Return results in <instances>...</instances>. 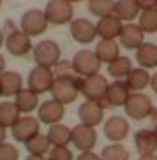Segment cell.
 I'll return each mask as SVG.
<instances>
[{"mask_svg":"<svg viewBox=\"0 0 157 160\" xmlns=\"http://www.w3.org/2000/svg\"><path fill=\"white\" fill-rule=\"evenodd\" d=\"M122 27H124V23H122L115 14L113 16H106V18H101L99 23L95 25L97 35H99L101 39H106V41H115L117 37H120Z\"/></svg>","mask_w":157,"mask_h":160,"instance_id":"20","label":"cell"},{"mask_svg":"<svg viewBox=\"0 0 157 160\" xmlns=\"http://www.w3.org/2000/svg\"><path fill=\"white\" fill-rule=\"evenodd\" d=\"M71 35L80 44H90L97 37V28L92 21L85 18H78L71 21Z\"/></svg>","mask_w":157,"mask_h":160,"instance_id":"14","label":"cell"},{"mask_svg":"<svg viewBox=\"0 0 157 160\" xmlns=\"http://www.w3.org/2000/svg\"><path fill=\"white\" fill-rule=\"evenodd\" d=\"M37 93L35 92H32L30 88H23L21 92H19L18 95H16V108H18V111L21 114H29L32 113L34 109H37Z\"/></svg>","mask_w":157,"mask_h":160,"instance_id":"22","label":"cell"},{"mask_svg":"<svg viewBox=\"0 0 157 160\" xmlns=\"http://www.w3.org/2000/svg\"><path fill=\"white\" fill-rule=\"evenodd\" d=\"M71 142L76 146L81 153L83 151H92L95 142H97V132H95L94 127L80 123V125H76L71 130Z\"/></svg>","mask_w":157,"mask_h":160,"instance_id":"11","label":"cell"},{"mask_svg":"<svg viewBox=\"0 0 157 160\" xmlns=\"http://www.w3.org/2000/svg\"><path fill=\"white\" fill-rule=\"evenodd\" d=\"M4 69H5V60H4V57L0 55V74L4 72Z\"/></svg>","mask_w":157,"mask_h":160,"instance_id":"41","label":"cell"},{"mask_svg":"<svg viewBox=\"0 0 157 160\" xmlns=\"http://www.w3.org/2000/svg\"><path fill=\"white\" fill-rule=\"evenodd\" d=\"M53 81H55V78H53L51 69L35 65L29 74V88L32 90V92H35L37 95L46 93V92L51 90Z\"/></svg>","mask_w":157,"mask_h":160,"instance_id":"9","label":"cell"},{"mask_svg":"<svg viewBox=\"0 0 157 160\" xmlns=\"http://www.w3.org/2000/svg\"><path fill=\"white\" fill-rule=\"evenodd\" d=\"M95 55L99 58V62L102 63H108L110 65L111 62L115 58H118V44L115 42V41H106V39H101L97 46H95Z\"/></svg>","mask_w":157,"mask_h":160,"instance_id":"23","label":"cell"},{"mask_svg":"<svg viewBox=\"0 0 157 160\" xmlns=\"http://www.w3.org/2000/svg\"><path fill=\"white\" fill-rule=\"evenodd\" d=\"M5 48L13 57H25L32 51V42L30 37L21 30H13L11 33H7L5 37Z\"/></svg>","mask_w":157,"mask_h":160,"instance_id":"12","label":"cell"},{"mask_svg":"<svg viewBox=\"0 0 157 160\" xmlns=\"http://www.w3.org/2000/svg\"><path fill=\"white\" fill-rule=\"evenodd\" d=\"M155 9H157V0H155Z\"/></svg>","mask_w":157,"mask_h":160,"instance_id":"44","label":"cell"},{"mask_svg":"<svg viewBox=\"0 0 157 160\" xmlns=\"http://www.w3.org/2000/svg\"><path fill=\"white\" fill-rule=\"evenodd\" d=\"M120 44L125 48V49H138L145 41V32L139 28V25L134 23H125L122 27V32H120Z\"/></svg>","mask_w":157,"mask_h":160,"instance_id":"17","label":"cell"},{"mask_svg":"<svg viewBox=\"0 0 157 160\" xmlns=\"http://www.w3.org/2000/svg\"><path fill=\"white\" fill-rule=\"evenodd\" d=\"M39 120L34 116H29V114H23V116H19V120L13 125L11 128V134L14 137L18 142H27L32 139L34 136H37L39 134Z\"/></svg>","mask_w":157,"mask_h":160,"instance_id":"10","label":"cell"},{"mask_svg":"<svg viewBox=\"0 0 157 160\" xmlns=\"http://www.w3.org/2000/svg\"><path fill=\"white\" fill-rule=\"evenodd\" d=\"M101 160H129V151L122 144L113 142L104 146V150L101 151Z\"/></svg>","mask_w":157,"mask_h":160,"instance_id":"31","label":"cell"},{"mask_svg":"<svg viewBox=\"0 0 157 160\" xmlns=\"http://www.w3.org/2000/svg\"><path fill=\"white\" fill-rule=\"evenodd\" d=\"M125 113H127L129 118H133L136 122L145 120L154 113L152 100L148 99V95L141 93V92H134L125 102Z\"/></svg>","mask_w":157,"mask_h":160,"instance_id":"3","label":"cell"},{"mask_svg":"<svg viewBox=\"0 0 157 160\" xmlns=\"http://www.w3.org/2000/svg\"><path fill=\"white\" fill-rule=\"evenodd\" d=\"M136 60L141 69H154L157 67V46L152 42H143L136 49Z\"/></svg>","mask_w":157,"mask_h":160,"instance_id":"21","label":"cell"},{"mask_svg":"<svg viewBox=\"0 0 157 160\" xmlns=\"http://www.w3.org/2000/svg\"><path fill=\"white\" fill-rule=\"evenodd\" d=\"M150 86H152V90H154V93L157 95V72L152 76V79H150Z\"/></svg>","mask_w":157,"mask_h":160,"instance_id":"37","label":"cell"},{"mask_svg":"<svg viewBox=\"0 0 157 160\" xmlns=\"http://www.w3.org/2000/svg\"><path fill=\"white\" fill-rule=\"evenodd\" d=\"M62 118H64V104H60L58 100L50 99V100H44L39 106L37 120L41 123H46V125L51 127V125H57Z\"/></svg>","mask_w":157,"mask_h":160,"instance_id":"15","label":"cell"},{"mask_svg":"<svg viewBox=\"0 0 157 160\" xmlns=\"http://www.w3.org/2000/svg\"><path fill=\"white\" fill-rule=\"evenodd\" d=\"M67 2H71V4H74V2H81V0H67Z\"/></svg>","mask_w":157,"mask_h":160,"instance_id":"43","label":"cell"},{"mask_svg":"<svg viewBox=\"0 0 157 160\" xmlns=\"http://www.w3.org/2000/svg\"><path fill=\"white\" fill-rule=\"evenodd\" d=\"M72 5L67 0H48V5L44 9V16H46L50 25H65L72 21Z\"/></svg>","mask_w":157,"mask_h":160,"instance_id":"4","label":"cell"},{"mask_svg":"<svg viewBox=\"0 0 157 160\" xmlns=\"http://www.w3.org/2000/svg\"><path fill=\"white\" fill-rule=\"evenodd\" d=\"M134 144L138 150L139 157L141 155H154L157 151V136L155 130L150 128H141L134 134Z\"/></svg>","mask_w":157,"mask_h":160,"instance_id":"19","label":"cell"},{"mask_svg":"<svg viewBox=\"0 0 157 160\" xmlns=\"http://www.w3.org/2000/svg\"><path fill=\"white\" fill-rule=\"evenodd\" d=\"M155 136H157V128H155Z\"/></svg>","mask_w":157,"mask_h":160,"instance_id":"45","label":"cell"},{"mask_svg":"<svg viewBox=\"0 0 157 160\" xmlns=\"http://www.w3.org/2000/svg\"><path fill=\"white\" fill-rule=\"evenodd\" d=\"M136 4L141 11H148V9H155V0H136Z\"/></svg>","mask_w":157,"mask_h":160,"instance_id":"35","label":"cell"},{"mask_svg":"<svg viewBox=\"0 0 157 160\" xmlns=\"http://www.w3.org/2000/svg\"><path fill=\"white\" fill-rule=\"evenodd\" d=\"M139 28L147 33L157 32V9L141 11V14H139Z\"/></svg>","mask_w":157,"mask_h":160,"instance_id":"32","label":"cell"},{"mask_svg":"<svg viewBox=\"0 0 157 160\" xmlns=\"http://www.w3.org/2000/svg\"><path fill=\"white\" fill-rule=\"evenodd\" d=\"M5 136H7V132H5V128L0 125V144H2V142H5Z\"/></svg>","mask_w":157,"mask_h":160,"instance_id":"38","label":"cell"},{"mask_svg":"<svg viewBox=\"0 0 157 160\" xmlns=\"http://www.w3.org/2000/svg\"><path fill=\"white\" fill-rule=\"evenodd\" d=\"M0 160H19V151L9 142L0 144Z\"/></svg>","mask_w":157,"mask_h":160,"instance_id":"34","label":"cell"},{"mask_svg":"<svg viewBox=\"0 0 157 160\" xmlns=\"http://www.w3.org/2000/svg\"><path fill=\"white\" fill-rule=\"evenodd\" d=\"M88 11L97 18L113 16L115 0H88Z\"/></svg>","mask_w":157,"mask_h":160,"instance_id":"29","label":"cell"},{"mask_svg":"<svg viewBox=\"0 0 157 160\" xmlns=\"http://www.w3.org/2000/svg\"><path fill=\"white\" fill-rule=\"evenodd\" d=\"M27 150H29L30 155H39L44 157V153H50V141H48V136H43V134H37L34 136L29 142H27Z\"/></svg>","mask_w":157,"mask_h":160,"instance_id":"30","label":"cell"},{"mask_svg":"<svg viewBox=\"0 0 157 160\" xmlns=\"http://www.w3.org/2000/svg\"><path fill=\"white\" fill-rule=\"evenodd\" d=\"M129 134V122L124 116H111L104 123V136L111 142L124 141Z\"/></svg>","mask_w":157,"mask_h":160,"instance_id":"16","label":"cell"},{"mask_svg":"<svg viewBox=\"0 0 157 160\" xmlns=\"http://www.w3.org/2000/svg\"><path fill=\"white\" fill-rule=\"evenodd\" d=\"M5 42V37H4V32H2V28H0V48H2V44Z\"/></svg>","mask_w":157,"mask_h":160,"instance_id":"42","label":"cell"},{"mask_svg":"<svg viewBox=\"0 0 157 160\" xmlns=\"http://www.w3.org/2000/svg\"><path fill=\"white\" fill-rule=\"evenodd\" d=\"M21 32H25L29 37L32 35H41L44 33V30L48 28V19L44 16V11H39V9H30L27 11L23 16H21Z\"/></svg>","mask_w":157,"mask_h":160,"instance_id":"8","label":"cell"},{"mask_svg":"<svg viewBox=\"0 0 157 160\" xmlns=\"http://www.w3.org/2000/svg\"><path fill=\"white\" fill-rule=\"evenodd\" d=\"M139 7L136 4V0H117L115 2V11L113 14L122 21H131V19H136L138 18V12H139Z\"/></svg>","mask_w":157,"mask_h":160,"instance_id":"24","label":"cell"},{"mask_svg":"<svg viewBox=\"0 0 157 160\" xmlns=\"http://www.w3.org/2000/svg\"><path fill=\"white\" fill-rule=\"evenodd\" d=\"M72 71L76 72L78 76H83V78H88V76L99 74L101 69V62L95 55V51H90V49H81L74 55L71 62Z\"/></svg>","mask_w":157,"mask_h":160,"instance_id":"2","label":"cell"},{"mask_svg":"<svg viewBox=\"0 0 157 160\" xmlns=\"http://www.w3.org/2000/svg\"><path fill=\"white\" fill-rule=\"evenodd\" d=\"M78 116H80L83 125L88 127H95L102 122L104 118V108L101 106V102L97 100H85L78 109Z\"/></svg>","mask_w":157,"mask_h":160,"instance_id":"13","label":"cell"},{"mask_svg":"<svg viewBox=\"0 0 157 160\" xmlns=\"http://www.w3.org/2000/svg\"><path fill=\"white\" fill-rule=\"evenodd\" d=\"M150 74L147 72V69H133L129 72V76L125 78V83H127L129 90H134V92H141L143 88H147L150 85Z\"/></svg>","mask_w":157,"mask_h":160,"instance_id":"26","label":"cell"},{"mask_svg":"<svg viewBox=\"0 0 157 160\" xmlns=\"http://www.w3.org/2000/svg\"><path fill=\"white\" fill-rule=\"evenodd\" d=\"M46 136L51 146H67L71 142V128H67L62 123H57L50 127Z\"/></svg>","mask_w":157,"mask_h":160,"instance_id":"25","label":"cell"},{"mask_svg":"<svg viewBox=\"0 0 157 160\" xmlns=\"http://www.w3.org/2000/svg\"><path fill=\"white\" fill-rule=\"evenodd\" d=\"M25 160H48V158H44V157H39V155H29Z\"/></svg>","mask_w":157,"mask_h":160,"instance_id":"39","label":"cell"},{"mask_svg":"<svg viewBox=\"0 0 157 160\" xmlns=\"http://www.w3.org/2000/svg\"><path fill=\"white\" fill-rule=\"evenodd\" d=\"M108 79L101 74H94L88 78L80 79V92L85 95L86 100H97L101 102V99L104 97L106 90H108Z\"/></svg>","mask_w":157,"mask_h":160,"instance_id":"6","label":"cell"},{"mask_svg":"<svg viewBox=\"0 0 157 160\" xmlns=\"http://www.w3.org/2000/svg\"><path fill=\"white\" fill-rule=\"evenodd\" d=\"M48 160H74V157L67 146H53V150H50Z\"/></svg>","mask_w":157,"mask_h":160,"instance_id":"33","label":"cell"},{"mask_svg":"<svg viewBox=\"0 0 157 160\" xmlns=\"http://www.w3.org/2000/svg\"><path fill=\"white\" fill-rule=\"evenodd\" d=\"M51 95L53 99L58 100L60 104H71L76 100L78 93H80V79L72 74H58L53 81L51 86Z\"/></svg>","mask_w":157,"mask_h":160,"instance_id":"1","label":"cell"},{"mask_svg":"<svg viewBox=\"0 0 157 160\" xmlns=\"http://www.w3.org/2000/svg\"><path fill=\"white\" fill-rule=\"evenodd\" d=\"M23 90V78L16 71H4L0 74V93L2 97H13Z\"/></svg>","mask_w":157,"mask_h":160,"instance_id":"18","label":"cell"},{"mask_svg":"<svg viewBox=\"0 0 157 160\" xmlns=\"http://www.w3.org/2000/svg\"><path fill=\"white\" fill-rule=\"evenodd\" d=\"M0 5H2V0H0Z\"/></svg>","mask_w":157,"mask_h":160,"instance_id":"46","label":"cell"},{"mask_svg":"<svg viewBox=\"0 0 157 160\" xmlns=\"http://www.w3.org/2000/svg\"><path fill=\"white\" fill-rule=\"evenodd\" d=\"M19 114L21 113L18 111L14 102H9V100L0 102V125L4 128H13V125L19 120Z\"/></svg>","mask_w":157,"mask_h":160,"instance_id":"27","label":"cell"},{"mask_svg":"<svg viewBox=\"0 0 157 160\" xmlns=\"http://www.w3.org/2000/svg\"><path fill=\"white\" fill-rule=\"evenodd\" d=\"M0 97H2V93H0Z\"/></svg>","mask_w":157,"mask_h":160,"instance_id":"47","label":"cell"},{"mask_svg":"<svg viewBox=\"0 0 157 160\" xmlns=\"http://www.w3.org/2000/svg\"><path fill=\"white\" fill-rule=\"evenodd\" d=\"M138 160H157V157L155 155H141Z\"/></svg>","mask_w":157,"mask_h":160,"instance_id":"40","label":"cell"},{"mask_svg":"<svg viewBox=\"0 0 157 160\" xmlns=\"http://www.w3.org/2000/svg\"><path fill=\"white\" fill-rule=\"evenodd\" d=\"M131 71H133V63H131V60L127 57L115 58L110 65H108V74L111 78H115V79H125Z\"/></svg>","mask_w":157,"mask_h":160,"instance_id":"28","label":"cell"},{"mask_svg":"<svg viewBox=\"0 0 157 160\" xmlns=\"http://www.w3.org/2000/svg\"><path fill=\"white\" fill-rule=\"evenodd\" d=\"M60 60V48L55 41H41L37 46H34V62L41 67H53Z\"/></svg>","mask_w":157,"mask_h":160,"instance_id":"5","label":"cell"},{"mask_svg":"<svg viewBox=\"0 0 157 160\" xmlns=\"http://www.w3.org/2000/svg\"><path fill=\"white\" fill-rule=\"evenodd\" d=\"M129 97H131V90H129L127 83L117 79L108 86L104 97L101 99V106L102 108H120V106H125Z\"/></svg>","mask_w":157,"mask_h":160,"instance_id":"7","label":"cell"},{"mask_svg":"<svg viewBox=\"0 0 157 160\" xmlns=\"http://www.w3.org/2000/svg\"><path fill=\"white\" fill-rule=\"evenodd\" d=\"M76 160H101V157H97L92 151H83V153H80V157Z\"/></svg>","mask_w":157,"mask_h":160,"instance_id":"36","label":"cell"}]
</instances>
